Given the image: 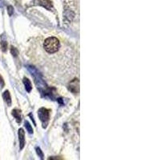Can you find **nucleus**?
<instances>
[{
    "label": "nucleus",
    "mask_w": 160,
    "mask_h": 160,
    "mask_svg": "<svg viewBox=\"0 0 160 160\" xmlns=\"http://www.w3.org/2000/svg\"><path fill=\"white\" fill-rule=\"evenodd\" d=\"M11 53H12V55H14V56H17L18 51L15 47H13V46L11 47Z\"/></svg>",
    "instance_id": "obj_11"
},
{
    "label": "nucleus",
    "mask_w": 160,
    "mask_h": 160,
    "mask_svg": "<svg viewBox=\"0 0 160 160\" xmlns=\"http://www.w3.org/2000/svg\"><path fill=\"white\" fill-rule=\"evenodd\" d=\"M23 83H24L25 88H26V90H27V92H30L32 89L31 81H30L28 79H27V78H24V79H23Z\"/></svg>",
    "instance_id": "obj_5"
},
{
    "label": "nucleus",
    "mask_w": 160,
    "mask_h": 160,
    "mask_svg": "<svg viewBox=\"0 0 160 160\" xmlns=\"http://www.w3.org/2000/svg\"><path fill=\"white\" fill-rule=\"evenodd\" d=\"M39 119L43 124H46L50 119V111L46 108H41L38 112Z\"/></svg>",
    "instance_id": "obj_2"
},
{
    "label": "nucleus",
    "mask_w": 160,
    "mask_h": 160,
    "mask_svg": "<svg viewBox=\"0 0 160 160\" xmlns=\"http://www.w3.org/2000/svg\"><path fill=\"white\" fill-rule=\"evenodd\" d=\"M79 83V82H78V81H76V79L75 80V81H73L72 83H70V87H69V89H70V90H71V91H72L73 92V90H74V88H75V90H77L78 91V90H77V87H76V86H77V83ZM79 86V85H78Z\"/></svg>",
    "instance_id": "obj_8"
},
{
    "label": "nucleus",
    "mask_w": 160,
    "mask_h": 160,
    "mask_svg": "<svg viewBox=\"0 0 160 160\" xmlns=\"http://www.w3.org/2000/svg\"><path fill=\"white\" fill-rule=\"evenodd\" d=\"M8 13H9V15H11L13 13V7L11 6H9L8 7Z\"/></svg>",
    "instance_id": "obj_13"
},
{
    "label": "nucleus",
    "mask_w": 160,
    "mask_h": 160,
    "mask_svg": "<svg viewBox=\"0 0 160 160\" xmlns=\"http://www.w3.org/2000/svg\"><path fill=\"white\" fill-rule=\"evenodd\" d=\"M13 116L15 117L18 123H20L21 121V115H20V111L19 110H14L12 111Z\"/></svg>",
    "instance_id": "obj_7"
},
{
    "label": "nucleus",
    "mask_w": 160,
    "mask_h": 160,
    "mask_svg": "<svg viewBox=\"0 0 160 160\" xmlns=\"http://www.w3.org/2000/svg\"><path fill=\"white\" fill-rule=\"evenodd\" d=\"M3 99H4L6 102H7V103L9 106H10V104H11V98H10V95L9 91H8V90H6L5 92L3 93Z\"/></svg>",
    "instance_id": "obj_6"
},
{
    "label": "nucleus",
    "mask_w": 160,
    "mask_h": 160,
    "mask_svg": "<svg viewBox=\"0 0 160 160\" xmlns=\"http://www.w3.org/2000/svg\"><path fill=\"white\" fill-rule=\"evenodd\" d=\"M25 134L23 129H19V139L20 149H22L25 145Z\"/></svg>",
    "instance_id": "obj_4"
},
{
    "label": "nucleus",
    "mask_w": 160,
    "mask_h": 160,
    "mask_svg": "<svg viewBox=\"0 0 160 160\" xmlns=\"http://www.w3.org/2000/svg\"><path fill=\"white\" fill-rule=\"evenodd\" d=\"M36 150H37V154L39 155V157L41 158V159H43V152H42L41 150H40V148H37Z\"/></svg>",
    "instance_id": "obj_12"
},
{
    "label": "nucleus",
    "mask_w": 160,
    "mask_h": 160,
    "mask_svg": "<svg viewBox=\"0 0 160 160\" xmlns=\"http://www.w3.org/2000/svg\"><path fill=\"white\" fill-rule=\"evenodd\" d=\"M0 86H1V87H3L4 86V81H3V78H2L1 75H0Z\"/></svg>",
    "instance_id": "obj_14"
},
{
    "label": "nucleus",
    "mask_w": 160,
    "mask_h": 160,
    "mask_svg": "<svg viewBox=\"0 0 160 160\" xmlns=\"http://www.w3.org/2000/svg\"><path fill=\"white\" fill-rule=\"evenodd\" d=\"M43 46L46 52L54 54L58 51V49L60 47V43L55 37H49L44 42Z\"/></svg>",
    "instance_id": "obj_1"
},
{
    "label": "nucleus",
    "mask_w": 160,
    "mask_h": 160,
    "mask_svg": "<svg viewBox=\"0 0 160 160\" xmlns=\"http://www.w3.org/2000/svg\"><path fill=\"white\" fill-rule=\"evenodd\" d=\"M1 44H2V49H3V51H6V50H7V43L4 41H3L2 43H1Z\"/></svg>",
    "instance_id": "obj_10"
},
{
    "label": "nucleus",
    "mask_w": 160,
    "mask_h": 160,
    "mask_svg": "<svg viewBox=\"0 0 160 160\" xmlns=\"http://www.w3.org/2000/svg\"><path fill=\"white\" fill-rule=\"evenodd\" d=\"M34 2H37L39 5L43 6L48 10H50L52 7V3L50 0H35Z\"/></svg>",
    "instance_id": "obj_3"
},
{
    "label": "nucleus",
    "mask_w": 160,
    "mask_h": 160,
    "mask_svg": "<svg viewBox=\"0 0 160 160\" xmlns=\"http://www.w3.org/2000/svg\"><path fill=\"white\" fill-rule=\"evenodd\" d=\"M24 124H25V127H26V129L27 130V131H28L30 134L33 133V129H32L31 124H30L27 121H25Z\"/></svg>",
    "instance_id": "obj_9"
}]
</instances>
